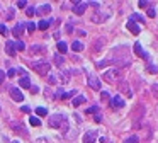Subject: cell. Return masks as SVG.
Returning <instances> with one entry per match:
<instances>
[{"label": "cell", "mask_w": 158, "mask_h": 143, "mask_svg": "<svg viewBox=\"0 0 158 143\" xmlns=\"http://www.w3.org/2000/svg\"><path fill=\"white\" fill-rule=\"evenodd\" d=\"M31 67H32V70H36L39 75H46V73L49 72V68H51V65H49L46 60H41V61H32V63H31Z\"/></svg>", "instance_id": "6da1fadb"}, {"label": "cell", "mask_w": 158, "mask_h": 143, "mask_svg": "<svg viewBox=\"0 0 158 143\" xmlns=\"http://www.w3.org/2000/svg\"><path fill=\"white\" fill-rule=\"evenodd\" d=\"M29 123H31L32 126H41V119L36 118V116H31V118H29Z\"/></svg>", "instance_id": "d6986e66"}, {"label": "cell", "mask_w": 158, "mask_h": 143, "mask_svg": "<svg viewBox=\"0 0 158 143\" xmlns=\"http://www.w3.org/2000/svg\"><path fill=\"white\" fill-rule=\"evenodd\" d=\"M85 101H87V99H85V96H83V94H78V96L73 99V106H75V107H78V106H80V104H83Z\"/></svg>", "instance_id": "4fadbf2b"}, {"label": "cell", "mask_w": 158, "mask_h": 143, "mask_svg": "<svg viewBox=\"0 0 158 143\" xmlns=\"http://www.w3.org/2000/svg\"><path fill=\"white\" fill-rule=\"evenodd\" d=\"M12 143H19V142H12Z\"/></svg>", "instance_id": "b9f144b4"}, {"label": "cell", "mask_w": 158, "mask_h": 143, "mask_svg": "<svg viewBox=\"0 0 158 143\" xmlns=\"http://www.w3.org/2000/svg\"><path fill=\"white\" fill-rule=\"evenodd\" d=\"M54 97H63V90H61V87L56 90V94H54Z\"/></svg>", "instance_id": "8d00e7d4"}, {"label": "cell", "mask_w": 158, "mask_h": 143, "mask_svg": "<svg viewBox=\"0 0 158 143\" xmlns=\"http://www.w3.org/2000/svg\"><path fill=\"white\" fill-rule=\"evenodd\" d=\"M87 113H89V114H94V113H99V107H97V106H92V107H89V109H87Z\"/></svg>", "instance_id": "83f0119b"}, {"label": "cell", "mask_w": 158, "mask_h": 143, "mask_svg": "<svg viewBox=\"0 0 158 143\" xmlns=\"http://www.w3.org/2000/svg\"><path fill=\"white\" fill-rule=\"evenodd\" d=\"M37 51H44V48H43L41 44H36V46H32V49H31V53H37Z\"/></svg>", "instance_id": "cb8c5ba5"}, {"label": "cell", "mask_w": 158, "mask_h": 143, "mask_svg": "<svg viewBox=\"0 0 158 143\" xmlns=\"http://www.w3.org/2000/svg\"><path fill=\"white\" fill-rule=\"evenodd\" d=\"M71 49H73L75 53H78V51L83 49V44H82L80 41H73V43H71Z\"/></svg>", "instance_id": "9a60e30c"}, {"label": "cell", "mask_w": 158, "mask_h": 143, "mask_svg": "<svg viewBox=\"0 0 158 143\" xmlns=\"http://www.w3.org/2000/svg\"><path fill=\"white\" fill-rule=\"evenodd\" d=\"M14 44H15V49H17V51H24V49H26V44H24L22 41H14Z\"/></svg>", "instance_id": "ffe728a7"}, {"label": "cell", "mask_w": 158, "mask_h": 143, "mask_svg": "<svg viewBox=\"0 0 158 143\" xmlns=\"http://www.w3.org/2000/svg\"><path fill=\"white\" fill-rule=\"evenodd\" d=\"M131 17H133V19H131V20H134V22H136V20H140V22H145V19H143V17H141V15H140V14H133V15H131Z\"/></svg>", "instance_id": "603a6c76"}, {"label": "cell", "mask_w": 158, "mask_h": 143, "mask_svg": "<svg viewBox=\"0 0 158 143\" xmlns=\"http://www.w3.org/2000/svg\"><path fill=\"white\" fill-rule=\"evenodd\" d=\"M87 78H89V85H90L94 90H100V80H99L94 73H89Z\"/></svg>", "instance_id": "277c9868"}, {"label": "cell", "mask_w": 158, "mask_h": 143, "mask_svg": "<svg viewBox=\"0 0 158 143\" xmlns=\"http://www.w3.org/2000/svg\"><path fill=\"white\" fill-rule=\"evenodd\" d=\"M95 121H97V123H100V121H102V118H100V114H97V116H95Z\"/></svg>", "instance_id": "60d3db41"}, {"label": "cell", "mask_w": 158, "mask_h": 143, "mask_svg": "<svg viewBox=\"0 0 158 143\" xmlns=\"http://www.w3.org/2000/svg\"><path fill=\"white\" fill-rule=\"evenodd\" d=\"M36 114H37V116H46L48 111H46V107H37V109H36Z\"/></svg>", "instance_id": "44dd1931"}, {"label": "cell", "mask_w": 158, "mask_h": 143, "mask_svg": "<svg viewBox=\"0 0 158 143\" xmlns=\"http://www.w3.org/2000/svg\"><path fill=\"white\" fill-rule=\"evenodd\" d=\"M121 77H123V70H119V68H112L104 73V78L107 82H117V80H121Z\"/></svg>", "instance_id": "7a4b0ae2"}, {"label": "cell", "mask_w": 158, "mask_h": 143, "mask_svg": "<svg viewBox=\"0 0 158 143\" xmlns=\"http://www.w3.org/2000/svg\"><path fill=\"white\" fill-rule=\"evenodd\" d=\"M19 85L24 87V89H29V87H31V80H29V77H22V78L19 80Z\"/></svg>", "instance_id": "5bb4252c"}, {"label": "cell", "mask_w": 158, "mask_h": 143, "mask_svg": "<svg viewBox=\"0 0 158 143\" xmlns=\"http://www.w3.org/2000/svg\"><path fill=\"white\" fill-rule=\"evenodd\" d=\"M54 61H56V65H63V56L61 55H54Z\"/></svg>", "instance_id": "d4e9b609"}, {"label": "cell", "mask_w": 158, "mask_h": 143, "mask_svg": "<svg viewBox=\"0 0 158 143\" xmlns=\"http://www.w3.org/2000/svg\"><path fill=\"white\" fill-rule=\"evenodd\" d=\"M34 12H36V10H34V7H27V9H26V14H27L29 17H32V15H34Z\"/></svg>", "instance_id": "4316f807"}, {"label": "cell", "mask_w": 158, "mask_h": 143, "mask_svg": "<svg viewBox=\"0 0 158 143\" xmlns=\"http://www.w3.org/2000/svg\"><path fill=\"white\" fill-rule=\"evenodd\" d=\"M10 97L15 101V102H20L22 99H24V96H22V92L17 89V87H10Z\"/></svg>", "instance_id": "5b68a950"}, {"label": "cell", "mask_w": 158, "mask_h": 143, "mask_svg": "<svg viewBox=\"0 0 158 143\" xmlns=\"http://www.w3.org/2000/svg\"><path fill=\"white\" fill-rule=\"evenodd\" d=\"M5 51H7V55H9V56H15L17 49H15L14 41H7V44H5Z\"/></svg>", "instance_id": "ba28073f"}, {"label": "cell", "mask_w": 158, "mask_h": 143, "mask_svg": "<svg viewBox=\"0 0 158 143\" xmlns=\"http://www.w3.org/2000/svg\"><path fill=\"white\" fill-rule=\"evenodd\" d=\"M0 34H2V36H7V34H9V31H7V27H5L3 24H0Z\"/></svg>", "instance_id": "f1b7e54d"}, {"label": "cell", "mask_w": 158, "mask_h": 143, "mask_svg": "<svg viewBox=\"0 0 158 143\" xmlns=\"http://www.w3.org/2000/svg\"><path fill=\"white\" fill-rule=\"evenodd\" d=\"M134 51H136V55H140L143 60H148V53L141 48V44H140V43H136V44H134Z\"/></svg>", "instance_id": "30bf717a"}, {"label": "cell", "mask_w": 158, "mask_h": 143, "mask_svg": "<svg viewBox=\"0 0 158 143\" xmlns=\"http://www.w3.org/2000/svg\"><path fill=\"white\" fill-rule=\"evenodd\" d=\"M5 77H7V73H5L3 70H0V84H2L3 80H5Z\"/></svg>", "instance_id": "e575fe53"}, {"label": "cell", "mask_w": 158, "mask_h": 143, "mask_svg": "<svg viewBox=\"0 0 158 143\" xmlns=\"http://www.w3.org/2000/svg\"><path fill=\"white\" fill-rule=\"evenodd\" d=\"M148 72H150V73H158V68L151 65V67H148Z\"/></svg>", "instance_id": "d6a6232c"}, {"label": "cell", "mask_w": 158, "mask_h": 143, "mask_svg": "<svg viewBox=\"0 0 158 143\" xmlns=\"http://www.w3.org/2000/svg\"><path fill=\"white\" fill-rule=\"evenodd\" d=\"M20 111H22V113H29L31 109H29V106H22V107H20Z\"/></svg>", "instance_id": "ab89813d"}, {"label": "cell", "mask_w": 158, "mask_h": 143, "mask_svg": "<svg viewBox=\"0 0 158 143\" xmlns=\"http://www.w3.org/2000/svg\"><path fill=\"white\" fill-rule=\"evenodd\" d=\"M49 24H51V20H41V22L37 24V27H39L41 31H44V29H48V27H49Z\"/></svg>", "instance_id": "ac0fdd59"}, {"label": "cell", "mask_w": 158, "mask_h": 143, "mask_svg": "<svg viewBox=\"0 0 158 143\" xmlns=\"http://www.w3.org/2000/svg\"><path fill=\"white\" fill-rule=\"evenodd\" d=\"M111 106H112L114 109H121V107L124 106V99H123L121 96H116V97L111 99Z\"/></svg>", "instance_id": "52a82bcc"}, {"label": "cell", "mask_w": 158, "mask_h": 143, "mask_svg": "<svg viewBox=\"0 0 158 143\" xmlns=\"http://www.w3.org/2000/svg\"><path fill=\"white\" fill-rule=\"evenodd\" d=\"M24 27H26L24 24H19V26H17V27L14 29V36H17V38H20V36H22V32H24V31H22Z\"/></svg>", "instance_id": "e0dca14e"}, {"label": "cell", "mask_w": 158, "mask_h": 143, "mask_svg": "<svg viewBox=\"0 0 158 143\" xmlns=\"http://www.w3.org/2000/svg\"><path fill=\"white\" fill-rule=\"evenodd\" d=\"M148 3L150 2H146V0H140V7H148Z\"/></svg>", "instance_id": "74e56055"}, {"label": "cell", "mask_w": 158, "mask_h": 143, "mask_svg": "<svg viewBox=\"0 0 158 143\" xmlns=\"http://www.w3.org/2000/svg\"><path fill=\"white\" fill-rule=\"evenodd\" d=\"M36 12H37L39 15H44V14H49V12H51V5H49V3H44V5H41V7H39V9H37Z\"/></svg>", "instance_id": "8fae6325"}, {"label": "cell", "mask_w": 158, "mask_h": 143, "mask_svg": "<svg viewBox=\"0 0 158 143\" xmlns=\"http://www.w3.org/2000/svg\"><path fill=\"white\" fill-rule=\"evenodd\" d=\"M128 29H129L133 34H138V32L141 31V29H140V26H138L134 20H129V22H128Z\"/></svg>", "instance_id": "7c38bea8"}, {"label": "cell", "mask_w": 158, "mask_h": 143, "mask_svg": "<svg viewBox=\"0 0 158 143\" xmlns=\"http://www.w3.org/2000/svg\"><path fill=\"white\" fill-rule=\"evenodd\" d=\"M83 140H85V143H95V140H97V131H87L85 133V136H83Z\"/></svg>", "instance_id": "9c48e42d"}, {"label": "cell", "mask_w": 158, "mask_h": 143, "mask_svg": "<svg viewBox=\"0 0 158 143\" xmlns=\"http://www.w3.org/2000/svg\"><path fill=\"white\" fill-rule=\"evenodd\" d=\"M85 9H87V3L85 2H75V5H73V12L77 15H82L85 12Z\"/></svg>", "instance_id": "8992f818"}, {"label": "cell", "mask_w": 158, "mask_h": 143, "mask_svg": "<svg viewBox=\"0 0 158 143\" xmlns=\"http://www.w3.org/2000/svg\"><path fill=\"white\" fill-rule=\"evenodd\" d=\"M73 96H77L75 90H71V92H68V94H63V99H70V97H73Z\"/></svg>", "instance_id": "4dcf8cb0"}, {"label": "cell", "mask_w": 158, "mask_h": 143, "mask_svg": "<svg viewBox=\"0 0 158 143\" xmlns=\"http://www.w3.org/2000/svg\"><path fill=\"white\" fill-rule=\"evenodd\" d=\"M58 51L60 53H66L68 51V44L65 41H58Z\"/></svg>", "instance_id": "2e32d148"}, {"label": "cell", "mask_w": 158, "mask_h": 143, "mask_svg": "<svg viewBox=\"0 0 158 143\" xmlns=\"http://www.w3.org/2000/svg\"><path fill=\"white\" fill-rule=\"evenodd\" d=\"M27 29H29V32H32V31L36 29V24H34V22H29V24H27Z\"/></svg>", "instance_id": "1f68e13d"}, {"label": "cell", "mask_w": 158, "mask_h": 143, "mask_svg": "<svg viewBox=\"0 0 158 143\" xmlns=\"http://www.w3.org/2000/svg\"><path fill=\"white\" fill-rule=\"evenodd\" d=\"M100 96H102V99H107V97H109V92H106V90H102V92H100Z\"/></svg>", "instance_id": "f35d334b"}, {"label": "cell", "mask_w": 158, "mask_h": 143, "mask_svg": "<svg viewBox=\"0 0 158 143\" xmlns=\"http://www.w3.org/2000/svg\"><path fill=\"white\" fill-rule=\"evenodd\" d=\"M148 17H155V9L148 7Z\"/></svg>", "instance_id": "836d02e7"}, {"label": "cell", "mask_w": 158, "mask_h": 143, "mask_svg": "<svg viewBox=\"0 0 158 143\" xmlns=\"http://www.w3.org/2000/svg\"><path fill=\"white\" fill-rule=\"evenodd\" d=\"M151 92L155 94V97L158 99V84H153V85H151Z\"/></svg>", "instance_id": "f546056e"}, {"label": "cell", "mask_w": 158, "mask_h": 143, "mask_svg": "<svg viewBox=\"0 0 158 143\" xmlns=\"http://www.w3.org/2000/svg\"><path fill=\"white\" fill-rule=\"evenodd\" d=\"M15 72H17V70H14V68H10V70L7 72V77H14V75H15Z\"/></svg>", "instance_id": "d590c367"}, {"label": "cell", "mask_w": 158, "mask_h": 143, "mask_svg": "<svg viewBox=\"0 0 158 143\" xmlns=\"http://www.w3.org/2000/svg\"><path fill=\"white\" fill-rule=\"evenodd\" d=\"M140 142V138L138 136H129V138H126L124 140V143H138Z\"/></svg>", "instance_id": "7402d4cb"}, {"label": "cell", "mask_w": 158, "mask_h": 143, "mask_svg": "<svg viewBox=\"0 0 158 143\" xmlns=\"http://www.w3.org/2000/svg\"><path fill=\"white\" fill-rule=\"evenodd\" d=\"M49 126L51 128H60V126H66V116L65 114H54L49 118Z\"/></svg>", "instance_id": "3957f363"}, {"label": "cell", "mask_w": 158, "mask_h": 143, "mask_svg": "<svg viewBox=\"0 0 158 143\" xmlns=\"http://www.w3.org/2000/svg\"><path fill=\"white\" fill-rule=\"evenodd\" d=\"M17 7H20V9H27V2H26V0H19V2H17Z\"/></svg>", "instance_id": "484cf974"}]
</instances>
